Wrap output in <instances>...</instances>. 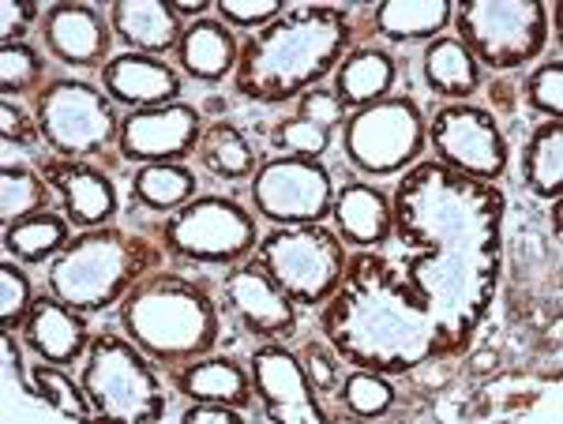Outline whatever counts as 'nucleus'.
I'll list each match as a JSON object with an SVG mask.
<instances>
[{
  "label": "nucleus",
  "mask_w": 563,
  "mask_h": 424,
  "mask_svg": "<svg viewBox=\"0 0 563 424\" xmlns=\"http://www.w3.org/2000/svg\"><path fill=\"white\" fill-rule=\"evenodd\" d=\"M249 188L252 207L275 225H320L334 203L331 169L320 158H267Z\"/></svg>",
  "instance_id": "obj_12"
},
{
  "label": "nucleus",
  "mask_w": 563,
  "mask_h": 424,
  "mask_svg": "<svg viewBox=\"0 0 563 424\" xmlns=\"http://www.w3.org/2000/svg\"><path fill=\"white\" fill-rule=\"evenodd\" d=\"M429 143V121L410 94H390L365 110H353L342 124V147L353 169L365 177H395L417 166Z\"/></svg>",
  "instance_id": "obj_11"
},
{
  "label": "nucleus",
  "mask_w": 563,
  "mask_h": 424,
  "mask_svg": "<svg viewBox=\"0 0 563 424\" xmlns=\"http://www.w3.org/2000/svg\"><path fill=\"white\" fill-rule=\"evenodd\" d=\"M185 424H241L244 421V410L238 405H225V402H196L185 410Z\"/></svg>",
  "instance_id": "obj_44"
},
{
  "label": "nucleus",
  "mask_w": 563,
  "mask_h": 424,
  "mask_svg": "<svg viewBox=\"0 0 563 424\" xmlns=\"http://www.w3.org/2000/svg\"><path fill=\"white\" fill-rule=\"evenodd\" d=\"M398 83V60L379 45H361L342 57L334 68V94L346 110H365L372 102H384Z\"/></svg>",
  "instance_id": "obj_25"
},
{
  "label": "nucleus",
  "mask_w": 563,
  "mask_h": 424,
  "mask_svg": "<svg viewBox=\"0 0 563 424\" xmlns=\"http://www.w3.org/2000/svg\"><path fill=\"white\" fill-rule=\"evenodd\" d=\"M45 60L31 42H8L0 45V94H34L42 87Z\"/></svg>",
  "instance_id": "obj_35"
},
{
  "label": "nucleus",
  "mask_w": 563,
  "mask_h": 424,
  "mask_svg": "<svg viewBox=\"0 0 563 424\" xmlns=\"http://www.w3.org/2000/svg\"><path fill=\"white\" fill-rule=\"evenodd\" d=\"M252 256L297 309H323L346 270V241L327 225H275Z\"/></svg>",
  "instance_id": "obj_8"
},
{
  "label": "nucleus",
  "mask_w": 563,
  "mask_h": 424,
  "mask_svg": "<svg viewBox=\"0 0 563 424\" xmlns=\"http://www.w3.org/2000/svg\"><path fill=\"white\" fill-rule=\"evenodd\" d=\"M31 278L12 256H4L0 259V331H20L31 315Z\"/></svg>",
  "instance_id": "obj_37"
},
{
  "label": "nucleus",
  "mask_w": 563,
  "mask_h": 424,
  "mask_svg": "<svg viewBox=\"0 0 563 424\" xmlns=\"http://www.w3.org/2000/svg\"><path fill=\"white\" fill-rule=\"evenodd\" d=\"M294 116H305V121L323 124V129H339V124H346V105L339 102V94H334V90L312 87V90H305V94L297 98Z\"/></svg>",
  "instance_id": "obj_42"
},
{
  "label": "nucleus",
  "mask_w": 563,
  "mask_h": 424,
  "mask_svg": "<svg viewBox=\"0 0 563 424\" xmlns=\"http://www.w3.org/2000/svg\"><path fill=\"white\" fill-rule=\"evenodd\" d=\"M31 387L42 402H49L60 417H76V421H87L95 417V405H90L84 383H76L71 376L65 372L60 365H31Z\"/></svg>",
  "instance_id": "obj_33"
},
{
  "label": "nucleus",
  "mask_w": 563,
  "mask_h": 424,
  "mask_svg": "<svg viewBox=\"0 0 563 424\" xmlns=\"http://www.w3.org/2000/svg\"><path fill=\"white\" fill-rule=\"evenodd\" d=\"M241 45L233 26L222 20H196L185 26V38L177 45V65L185 68V76L199 79V83H218V79L238 71Z\"/></svg>",
  "instance_id": "obj_24"
},
{
  "label": "nucleus",
  "mask_w": 563,
  "mask_h": 424,
  "mask_svg": "<svg viewBox=\"0 0 563 424\" xmlns=\"http://www.w3.org/2000/svg\"><path fill=\"white\" fill-rule=\"evenodd\" d=\"M526 105L544 113L549 121H560L563 113V60H549V65L533 68L526 76Z\"/></svg>",
  "instance_id": "obj_38"
},
{
  "label": "nucleus",
  "mask_w": 563,
  "mask_h": 424,
  "mask_svg": "<svg viewBox=\"0 0 563 424\" xmlns=\"http://www.w3.org/2000/svg\"><path fill=\"white\" fill-rule=\"evenodd\" d=\"M211 4L214 0H169V8L177 12V20L185 23V20H207V12H211Z\"/></svg>",
  "instance_id": "obj_45"
},
{
  "label": "nucleus",
  "mask_w": 563,
  "mask_h": 424,
  "mask_svg": "<svg viewBox=\"0 0 563 424\" xmlns=\"http://www.w3.org/2000/svg\"><path fill=\"white\" fill-rule=\"evenodd\" d=\"M339 399L346 402V410L353 417H387L395 410V387L387 383V376L368 372V368H353V372L342 380Z\"/></svg>",
  "instance_id": "obj_34"
},
{
  "label": "nucleus",
  "mask_w": 563,
  "mask_h": 424,
  "mask_svg": "<svg viewBox=\"0 0 563 424\" xmlns=\"http://www.w3.org/2000/svg\"><path fill=\"white\" fill-rule=\"evenodd\" d=\"M455 20V0H384L372 8V26L387 42H432Z\"/></svg>",
  "instance_id": "obj_26"
},
{
  "label": "nucleus",
  "mask_w": 563,
  "mask_h": 424,
  "mask_svg": "<svg viewBox=\"0 0 563 424\" xmlns=\"http://www.w3.org/2000/svg\"><path fill=\"white\" fill-rule=\"evenodd\" d=\"M222 309L238 320L244 335L263 342H278L297 327V304L282 293L256 256L241 259L222 275Z\"/></svg>",
  "instance_id": "obj_15"
},
{
  "label": "nucleus",
  "mask_w": 563,
  "mask_h": 424,
  "mask_svg": "<svg viewBox=\"0 0 563 424\" xmlns=\"http://www.w3.org/2000/svg\"><path fill=\"white\" fill-rule=\"evenodd\" d=\"M102 90L113 98V105L124 110H151V105H169L180 102V83L177 68L166 65L162 57L151 53H121L102 68Z\"/></svg>",
  "instance_id": "obj_19"
},
{
  "label": "nucleus",
  "mask_w": 563,
  "mask_h": 424,
  "mask_svg": "<svg viewBox=\"0 0 563 424\" xmlns=\"http://www.w3.org/2000/svg\"><path fill=\"white\" fill-rule=\"evenodd\" d=\"M68 241H71V222L65 214L38 211V214H31V219L4 225V252L15 264H26V267L53 264V256H57Z\"/></svg>",
  "instance_id": "obj_30"
},
{
  "label": "nucleus",
  "mask_w": 563,
  "mask_h": 424,
  "mask_svg": "<svg viewBox=\"0 0 563 424\" xmlns=\"http://www.w3.org/2000/svg\"><path fill=\"white\" fill-rule=\"evenodd\" d=\"M560 214H563V203L552 200V233H556V237H560Z\"/></svg>",
  "instance_id": "obj_46"
},
{
  "label": "nucleus",
  "mask_w": 563,
  "mask_h": 424,
  "mask_svg": "<svg viewBox=\"0 0 563 424\" xmlns=\"http://www.w3.org/2000/svg\"><path fill=\"white\" fill-rule=\"evenodd\" d=\"M435 161L474 180H499L507 169V135L499 129L496 113L470 102H451L432 113L429 124Z\"/></svg>",
  "instance_id": "obj_13"
},
{
  "label": "nucleus",
  "mask_w": 563,
  "mask_h": 424,
  "mask_svg": "<svg viewBox=\"0 0 563 424\" xmlns=\"http://www.w3.org/2000/svg\"><path fill=\"white\" fill-rule=\"evenodd\" d=\"M249 365L263 417L275 424H327L320 394L308 383L301 357L278 342H263L260 349H252Z\"/></svg>",
  "instance_id": "obj_16"
},
{
  "label": "nucleus",
  "mask_w": 563,
  "mask_h": 424,
  "mask_svg": "<svg viewBox=\"0 0 563 424\" xmlns=\"http://www.w3.org/2000/svg\"><path fill=\"white\" fill-rule=\"evenodd\" d=\"M301 368L308 376V383L316 387V394H331L342 387V357L331 349V342L320 338H308L301 346Z\"/></svg>",
  "instance_id": "obj_39"
},
{
  "label": "nucleus",
  "mask_w": 563,
  "mask_h": 424,
  "mask_svg": "<svg viewBox=\"0 0 563 424\" xmlns=\"http://www.w3.org/2000/svg\"><path fill=\"white\" fill-rule=\"evenodd\" d=\"M323 335L353 368L402 376L440 357L432 309L406 282L398 264L376 248H361L342 270L339 290L323 304Z\"/></svg>",
  "instance_id": "obj_2"
},
{
  "label": "nucleus",
  "mask_w": 563,
  "mask_h": 424,
  "mask_svg": "<svg viewBox=\"0 0 563 424\" xmlns=\"http://www.w3.org/2000/svg\"><path fill=\"white\" fill-rule=\"evenodd\" d=\"M162 270V245L121 225H98L71 237L49 264V293L76 312H106L135 282Z\"/></svg>",
  "instance_id": "obj_5"
},
{
  "label": "nucleus",
  "mask_w": 563,
  "mask_h": 424,
  "mask_svg": "<svg viewBox=\"0 0 563 424\" xmlns=\"http://www.w3.org/2000/svg\"><path fill=\"white\" fill-rule=\"evenodd\" d=\"M214 8L225 26H249V31H260L286 12L282 0H214Z\"/></svg>",
  "instance_id": "obj_40"
},
{
  "label": "nucleus",
  "mask_w": 563,
  "mask_h": 424,
  "mask_svg": "<svg viewBox=\"0 0 563 424\" xmlns=\"http://www.w3.org/2000/svg\"><path fill=\"white\" fill-rule=\"evenodd\" d=\"M49 200H53V188L38 169L4 161V169H0V219H4V225L45 211Z\"/></svg>",
  "instance_id": "obj_32"
},
{
  "label": "nucleus",
  "mask_w": 563,
  "mask_h": 424,
  "mask_svg": "<svg viewBox=\"0 0 563 424\" xmlns=\"http://www.w3.org/2000/svg\"><path fill=\"white\" fill-rule=\"evenodd\" d=\"M42 42L60 65L106 68L109 49H113V23L95 4L57 0L42 12Z\"/></svg>",
  "instance_id": "obj_17"
},
{
  "label": "nucleus",
  "mask_w": 563,
  "mask_h": 424,
  "mask_svg": "<svg viewBox=\"0 0 563 424\" xmlns=\"http://www.w3.org/2000/svg\"><path fill=\"white\" fill-rule=\"evenodd\" d=\"M174 387L180 394H188L192 402H225L249 410L252 405V372L233 357H196L174 372Z\"/></svg>",
  "instance_id": "obj_23"
},
{
  "label": "nucleus",
  "mask_w": 563,
  "mask_h": 424,
  "mask_svg": "<svg viewBox=\"0 0 563 424\" xmlns=\"http://www.w3.org/2000/svg\"><path fill=\"white\" fill-rule=\"evenodd\" d=\"M421 71H424V83H429L435 94L451 98V102H466L481 87V79H485L474 53H470L455 34H440V38H432L424 45Z\"/></svg>",
  "instance_id": "obj_27"
},
{
  "label": "nucleus",
  "mask_w": 563,
  "mask_h": 424,
  "mask_svg": "<svg viewBox=\"0 0 563 424\" xmlns=\"http://www.w3.org/2000/svg\"><path fill=\"white\" fill-rule=\"evenodd\" d=\"M90 323L60 297H34L31 315L23 323V342L38 360L71 365L90 349Z\"/></svg>",
  "instance_id": "obj_20"
},
{
  "label": "nucleus",
  "mask_w": 563,
  "mask_h": 424,
  "mask_svg": "<svg viewBox=\"0 0 563 424\" xmlns=\"http://www.w3.org/2000/svg\"><path fill=\"white\" fill-rule=\"evenodd\" d=\"M522 188L541 200H560L563 188V124H538L522 147Z\"/></svg>",
  "instance_id": "obj_31"
},
{
  "label": "nucleus",
  "mask_w": 563,
  "mask_h": 424,
  "mask_svg": "<svg viewBox=\"0 0 563 424\" xmlns=\"http://www.w3.org/2000/svg\"><path fill=\"white\" fill-rule=\"evenodd\" d=\"M504 192L440 161H417L390 196V233L406 248L402 275L429 301L440 357L470 349L504 264Z\"/></svg>",
  "instance_id": "obj_1"
},
{
  "label": "nucleus",
  "mask_w": 563,
  "mask_h": 424,
  "mask_svg": "<svg viewBox=\"0 0 563 424\" xmlns=\"http://www.w3.org/2000/svg\"><path fill=\"white\" fill-rule=\"evenodd\" d=\"M207 121L192 102H169L151 105V110L124 113L121 135H117V150L124 161H185L196 155L199 135H203Z\"/></svg>",
  "instance_id": "obj_14"
},
{
  "label": "nucleus",
  "mask_w": 563,
  "mask_h": 424,
  "mask_svg": "<svg viewBox=\"0 0 563 424\" xmlns=\"http://www.w3.org/2000/svg\"><path fill=\"white\" fill-rule=\"evenodd\" d=\"M79 383H84L87 399L95 405V417L151 424L162 421V413H166L158 372L129 335L102 331V335L90 338Z\"/></svg>",
  "instance_id": "obj_6"
},
{
  "label": "nucleus",
  "mask_w": 563,
  "mask_h": 424,
  "mask_svg": "<svg viewBox=\"0 0 563 424\" xmlns=\"http://www.w3.org/2000/svg\"><path fill=\"white\" fill-rule=\"evenodd\" d=\"M117 315L124 335L158 365H185L214 354L222 335V315L207 286L174 270H154L135 282Z\"/></svg>",
  "instance_id": "obj_4"
},
{
  "label": "nucleus",
  "mask_w": 563,
  "mask_h": 424,
  "mask_svg": "<svg viewBox=\"0 0 563 424\" xmlns=\"http://www.w3.org/2000/svg\"><path fill=\"white\" fill-rule=\"evenodd\" d=\"M42 143L60 158H90L117 143L121 121L113 98L87 79H49L34 90Z\"/></svg>",
  "instance_id": "obj_10"
},
{
  "label": "nucleus",
  "mask_w": 563,
  "mask_h": 424,
  "mask_svg": "<svg viewBox=\"0 0 563 424\" xmlns=\"http://www.w3.org/2000/svg\"><path fill=\"white\" fill-rule=\"evenodd\" d=\"M357 26L350 12L331 4L286 8L275 23L260 26L241 45L233 87L249 102L282 105L320 87L350 53Z\"/></svg>",
  "instance_id": "obj_3"
},
{
  "label": "nucleus",
  "mask_w": 563,
  "mask_h": 424,
  "mask_svg": "<svg viewBox=\"0 0 563 424\" xmlns=\"http://www.w3.org/2000/svg\"><path fill=\"white\" fill-rule=\"evenodd\" d=\"M334 140V129H323V124H312L305 116H282V121L271 129V143L282 155H294V158H320L327 155Z\"/></svg>",
  "instance_id": "obj_36"
},
{
  "label": "nucleus",
  "mask_w": 563,
  "mask_h": 424,
  "mask_svg": "<svg viewBox=\"0 0 563 424\" xmlns=\"http://www.w3.org/2000/svg\"><path fill=\"white\" fill-rule=\"evenodd\" d=\"M0 140H4V155H12L15 147H34L42 140L34 113L26 116V110H20L12 98H0Z\"/></svg>",
  "instance_id": "obj_41"
},
{
  "label": "nucleus",
  "mask_w": 563,
  "mask_h": 424,
  "mask_svg": "<svg viewBox=\"0 0 563 424\" xmlns=\"http://www.w3.org/2000/svg\"><path fill=\"white\" fill-rule=\"evenodd\" d=\"M199 180L185 161H151L132 174V203L151 214H174L196 200Z\"/></svg>",
  "instance_id": "obj_28"
},
{
  "label": "nucleus",
  "mask_w": 563,
  "mask_h": 424,
  "mask_svg": "<svg viewBox=\"0 0 563 424\" xmlns=\"http://www.w3.org/2000/svg\"><path fill=\"white\" fill-rule=\"evenodd\" d=\"M42 177L60 196L65 219L79 230H98L109 225L117 214V185L106 169H98L87 158H60L49 155L42 161Z\"/></svg>",
  "instance_id": "obj_18"
},
{
  "label": "nucleus",
  "mask_w": 563,
  "mask_h": 424,
  "mask_svg": "<svg viewBox=\"0 0 563 424\" xmlns=\"http://www.w3.org/2000/svg\"><path fill=\"white\" fill-rule=\"evenodd\" d=\"M38 20H42V12L34 0H4V4H0V45L23 42L26 31Z\"/></svg>",
  "instance_id": "obj_43"
},
{
  "label": "nucleus",
  "mask_w": 563,
  "mask_h": 424,
  "mask_svg": "<svg viewBox=\"0 0 563 424\" xmlns=\"http://www.w3.org/2000/svg\"><path fill=\"white\" fill-rule=\"evenodd\" d=\"M154 241L162 252L185 259V264L233 267L256 252L260 230L249 207H241L230 196H196L192 203L154 225Z\"/></svg>",
  "instance_id": "obj_7"
},
{
  "label": "nucleus",
  "mask_w": 563,
  "mask_h": 424,
  "mask_svg": "<svg viewBox=\"0 0 563 424\" xmlns=\"http://www.w3.org/2000/svg\"><path fill=\"white\" fill-rule=\"evenodd\" d=\"M109 23H113V34L132 53H151V57L177 49L188 26L177 20L169 0H113Z\"/></svg>",
  "instance_id": "obj_21"
},
{
  "label": "nucleus",
  "mask_w": 563,
  "mask_h": 424,
  "mask_svg": "<svg viewBox=\"0 0 563 424\" xmlns=\"http://www.w3.org/2000/svg\"><path fill=\"white\" fill-rule=\"evenodd\" d=\"M196 158L207 174H214L218 180H249L256 177L260 155L252 147V140L244 135L238 124L230 121H211L199 135Z\"/></svg>",
  "instance_id": "obj_29"
},
{
  "label": "nucleus",
  "mask_w": 563,
  "mask_h": 424,
  "mask_svg": "<svg viewBox=\"0 0 563 424\" xmlns=\"http://www.w3.org/2000/svg\"><path fill=\"white\" fill-rule=\"evenodd\" d=\"M455 38L481 68L515 71L538 60L549 45L544 0H462L455 8Z\"/></svg>",
  "instance_id": "obj_9"
},
{
  "label": "nucleus",
  "mask_w": 563,
  "mask_h": 424,
  "mask_svg": "<svg viewBox=\"0 0 563 424\" xmlns=\"http://www.w3.org/2000/svg\"><path fill=\"white\" fill-rule=\"evenodd\" d=\"M331 219L346 245L379 248L390 237V196L368 180H346L342 188H334Z\"/></svg>",
  "instance_id": "obj_22"
}]
</instances>
